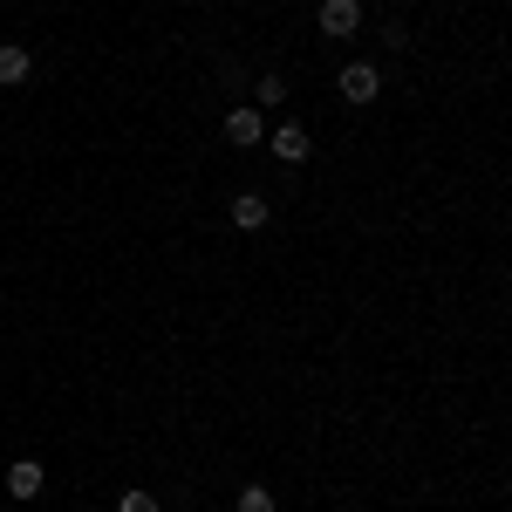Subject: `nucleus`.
Segmentation results:
<instances>
[{
	"label": "nucleus",
	"mask_w": 512,
	"mask_h": 512,
	"mask_svg": "<svg viewBox=\"0 0 512 512\" xmlns=\"http://www.w3.org/2000/svg\"><path fill=\"white\" fill-rule=\"evenodd\" d=\"M226 144H233V151H260V144H267V117H260V103L226 110Z\"/></svg>",
	"instance_id": "nucleus-1"
},
{
	"label": "nucleus",
	"mask_w": 512,
	"mask_h": 512,
	"mask_svg": "<svg viewBox=\"0 0 512 512\" xmlns=\"http://www.w3.org/2000/svg\"><path fill=\"white\" fill-rule=\"evenodd\" d=\"M321 35H335V41L362 35V0H321Z\"/></svg>",
	"instance_id": "nucleus-2"
},
{
	"label": "nucleus",
	"mask_w": 512,
	"mask_h": 512,
	"mask_svg": "<svg viewBox=\"0 0 512 512\" xmlns=\"http://www.w3.org/2000/svg\"><path fill=\"white\" fill-rule=\"evenodd\" d=\"M0 485H7V492H14V499L28 506V499H41V485H48V472H41L35 458H21V465H7V472H0Z\"/></svg>",
	"instance_id": "nucleus-3"
},
{
	"label": "nucleus",
	"mask_w": 512,
	"mask_h": 512,
	"mask_svg": "<svg viewBox=\"0 0 512 512\" xmlns=\"http://www.w3.org/2000/svg\"><path fill=\"white\" fill-rule=\"evenodd\" d=\"M267 144H274V158H280V164H308V151H315L301 123H280V130H267Z\"/></svg>",
	"instance_id": "nucleus-4"
},
{
	"label": "nucleus",
	"mask_w": 512,
	"mask_h": 512,
	"mask_svg": "<svg viewBox=\"0 0 512 512\" xmlns=\"http://www.w3.org/2000/svg\"><path fill=\"white\" fill-rule=\"evenodd\" d=\"M342 96H349V103H376V96H383V76H376L369 62H349V69H342Z\"/></svg>",
	"instance_id": "nucleus-5"
},
{
	"label": "nucleus",
	"mask_w": 512,
	"mask_h": 512,
	"mask_svg": "<svg viewBox=\"0 0 512 512\" xmlns=\"http://www.w3.org/2000/svg\"><path fill=\"white\" fill-rule=\"evenodd\" d=\"M267 219H274V205H267L260 192H239L233 198V226H239V233H260Z\"/></svg>",
	"instance_id": "nucleus-6"
},
{
	"label": "nucleus",
	"mask_w": 512,
	"mask_h": 512,
	"mask_svg": "<svg viewBox=\"0 0 512 512\" xmlns=\"http://www.w3.org/2000/svg\"><path fill=\"white\" fill-rule=\"evenodd\" d=\"M28 76H35V55L7 41V48H0V89H14V82H28Z\"/></svg>",
	"instance_id": "nucleus-7"
},
{
	"label": "nucleus",
	"mask_w": 512,
	"mask_h": 512,
	"mask_svg": "<svg viewBox=\"0 0 512 512\" xmlns=\"http://www.w3.org/2000/svg\"><path fill=\"white\" fill-rule=\"evenodd\" d=\"M253 103L280 110V103H287V82H280V76H260V82H253Z\"/></svg>",
	"instance_id": "nucleus-8"
},
{
	"label": "nucleus",
	"mask_w": 512,
	"mask_h": 512,
	"mask_svg": "<svg viewBox=\"0 0 512 512\" xmlns=\"http://www.w3.org/2000/svg\"><path fill=\"white\" fill-rule=\"evenodd\" d=\"M239 512H274V492H267V485H246V492H239Z\"/></svg>",
	"instance_id": "nucleus-9"
},
{
	"label": "nucleus",
	"mask_w": 512,
	"mask_h": 512,
	"mask_svg": "<svg viewBox=\"0 0 512 512\" xmlns=\"http://www.w3.org/2000/svg\"><path fill=\"white\" fill-rule=\"evenodd\" d=\"M117 512H158V499H151V492H123Z\"/></svg>",
	"instance_id": "nucleus-10"
}]
</instances>
